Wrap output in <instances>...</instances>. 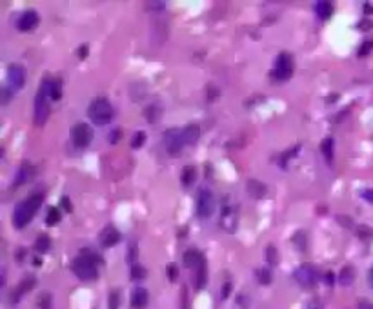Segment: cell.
Wrapping results in <instances>:
<instances>
[{"label":"cell","mask_w":373,"mask_h":309,"mask_svg":"<svg viewBox=\"0 0 373 309\" xmlns=\"http://www.w3.org/2000/svg\"><path fill=\"white\" fill-rule=\"evenodd\" d=\"M35 249L38 253H45V251L50 249V236L48 235H40L36 238V244H35Z\"/></svg>","instance_id":"4316f807"},{"label":"cell","mask_w":373,"mask_h":309,"mask_svg":"<svg viewBox=\"0 0 373 309\" xmlns=\"http://www.w3.org/2000/svg\"><path fill=\"white\" fill-rule=\"evenodd\" d=\"M50 98H51L50 80H44L35 98V124L36 126H44L48 117H50Z\"/></svg>","instance_id":"3957f363"},{"label":"cell","mask_w":373,"mask_h":309,"mask_svg":"<svg viewBox=\"0 0 373 309\" xmlns=\"http://www.w3.org/2000/svg\"><path fill=\"white\" fill-rule=\"evenodd\" d=\"M40 205H42V195H40V193H35V195H31L29 198L24 200V202H20V204H18L17 208H15V211H13L15 227H18V229L26 227L27 224H29L33 218H35L36 211L40 209Z\"/></svg>","instance_id":"6da1fadb"},{"label":"cell","mask_w":373,"mask_h":309,"mask_svg":"<svg viewBox=\"0 0 373 309\" xmlns=\"http://www.w3.org/2000/svg\"><path fill=\"white\" fill-rule=\"evenodd\" d=\"M8 82L13 89H22L26 84V69L20 64H11L8 68Z\"/></svg>","instance_id":"8fae6325"},{"label":"cell","mask_w":373,"mask_h":309,"mask_svg":"<svg viewBox=\"0 0 373 309\" xmlns=\"http://www.w3.org/2000/svg\"><path fill=\"white\" fill-rule=\"evenodd\" d=\"M71 269H73V273L84 282L95 280V278L99 277V266H97L93 260L87 259V256H84V254H78L77 259L73 260Z\"/></svg>","instance_id":"277c9868"},{"label":"cell","mask_w":373,"mask_h":309,"mask_svg":"<svg viewBox=\"0 0 373 309\" xmlns=\"http://www.w3.org/2000/svg\"><path fill=\"white\" fill-rule=\"evenodd\" d=\"M304 309H324V307H322V304H320L317 298H313V300H309L308 304H306Z\"/></svg>","instance_id":"f35d334b"},{"label":"cell","mask_w":373,"mask_h":309,"mask_svg":"<svg viewBox=\"0 0 373 309\" xmlns=\"http://www.w3.org/2000/svg\"><path fill=\"white\" fill-rule=\"evenodd\" d=\"M359 27L360 29H371V22H369V20H362Z\"/></svg>","instance_id":"ee69618b"},{"label":"cell","mask_w":373,"mask_h":309,"mask_svg":"<svg viewBox=\"0 0 373 309\" xmlns=\"http://www.w3.org/2000/svg\"><path fill=\"white\" fill-rule=\"evenodd\" d=\"M136 260V244L129 245V251H127V262H135Z\"/></svg>","instance_id":"d590c367"},{"label":"cell","mask_w":373,"mask_h":309,"mask_svg":"<svg viewBox=\"0 0 373 309\" xmlns=\"http://www.w3.org/2000/svg\"><path fill=\"white\" fill-rule=\"evenodd\" d=\"M38 24H40V17H38V13L33 11V9H27V11H24V13L18 17L17 29L18 31H22V33H29V31H33V29H36Z\"/></svg>","instance_id":"30bf717a"},{"label":"cell","mask_w":373,"mask_h":309,"mask_svg":"<svg viewBox=\"0 0 373 309\" xmlns=\"http://www.w3.org/2000/svg\"><path fill=\"white\" fill-rule=\"evenodd\" d=\"M45 222L50 226H55V224L60 222V209L59 208H50L48 209V215H45Z\"/></svg>","instance_id":"484cf974"},{"label":"cell","mask_w":373,"mask_h":309,"mask_svg":"<svg viewBox=\"0 0 373 309\" xmlns=\"http://www.w3.org/2000/svg\"><path fill=\"white\" fill-rule=\"evenodd\" d=\"M118 305H120V293H118V291H111V293H109L108 307L109 309H118Z\"/></svg>","instance_id":"f546056e"},{"label":"cell","mask_w":373,"mask_h":309,"mask_svg":"<svg viewBox=\"0 0 373 309\" xmlns=\"http://www.w3.org/2000/svg\"><path fill=\"white\" fill-rule=\"evenodd\" d=\"M360 309H373V307L369 304H362V305H360Z\"/></svg>","instance_id":"bcb514c9"},{"label":"cell","mask_w":373,"mask_h":309,"mask_svg":"<svg viewBox=\"0 0 373 309\" xmlns=\"http://www.w3.org/2000/svg\"><path fill=\"white\" fill-rule=\"evenodd\" d=\"M33 286H35V278H33V277L24 278V280L20 282V284H18L17 291H13V293H11V302H13V304H17L18 300H20V296L26 295L27 291L31 289Z\"/></svg>","instance_id":"9a60e30c"},{"label":"cell","mask_w":373,"mask_h":309,"mask_svg":"<svg viewBox=\"0 0 373 309\" xmlns=\"http://www.w3.org/2000/svg\"><path fill=\"white\" fill-rule=\"evenodd\" d=\"M182 133H184V140H186V144H195L200 136V127L197 126V124H190V126H186L184 129H182Z\"/></svg>","instance_id":"e0dca14e"},{"label":"cell","mask_w":373,"mask_h":309,"mask_svg":"<svg viewBox=\"0 0 373 309\" xmlns=\"http://www.w3.org/2000/svg\"><path fill=\"white\" fill-rule=\"evenodd\" d=\"M168 278H169V282H175L177 280V277H178V268H177V264H168Z\"/></svg>","instance_id":"836d02e7"},{"label":"cell","mask_w":373,"mask_h":309,"mask_svg":"<svg viewBox=\"0 0 373 309\" xmlns=\"http://www.w3.org/2000/svg\"><path fill=\"white\" fill-rule=\"evenodd\" d=\"M369 284H371V287H373V269H371V273H369Z\"/></svg>","instance_id":"7dc6e473"},{"label":"cell","mask_w":373,"mask_h":309,"mask_svg":"<svg viewBox=\"0 0 373 309\" xmlns=\"http://www.w3.org/2000/svg\"><path fill=\"white\" fill-rule=\"evenodd\" d=\"M362 198L368 200V202H371V204H373V189H366V191H364Z\"/></svg>","instance_id":"ab89813d"},{"label":"cell","mask_w":373,"mask_h":309,"mask_svg":"<svg viewBox=\"0 0 373 309\" xmlns=\"http://www.w3.org/2000/svg\"><path fill=\"white\" fill-rule=\"evenodd\" d=\"M320 151L324 153L326 162L332 164V160H333V138H326V140L320 144Z\"/></svg>","instance_id":"7402d4cb"},{"label":"cell","mask_w":373,"mask_h":309,"mask_svg":"<svg viewBox=\"0 0 373 309\" xmlns=\"http://www.w3.org/2000/svg\"><path fill=\"white\" fill-rule=\"evenodd\" d=\"M146 275H148L146 268H142V266H138V264L131 266V271H129V277H131V280H142V278H146Z\"/></svg>","instance_id":"83f0119b"},{"label":"cell","mask_w":373,"mask_h":309,"mask_svg":"<svg viewBox=\"0 0 373 309\" xmlns=\"http://www.w3.org/2000/svg\"><path fill=\"white\" fill-rule=\"evenodd\" d=\"M317 278H318V273L311 264H302L295 271V280L302 287H313L317 284Z\"/></svg>","instance_id":"9c48e42d"},{"label":"cell","mask_w":373,"mask_h":309,"mask_svg":"<svg viewBox=\"0 0 373 309\" xmlns=\"http://www.w3.org/2000/svg\"><path fill=\"white\" fill-rule=\"evenodd\" d=\"M144 140H146V133L144 131H136L135 136L131 138V147H133V149H138V147H142Z\"/></svg>","instance_id":"f1b7e54d"},{"label":"cell","mask_w":373,"mask_h":309,"mask_svg":"<svg viewBox=\"0 0 373 309\" xmlns=\"http://www.w3.org/2000/svg\"><path fill=\"white\" fill-rule=\"evenodd\" d=\"M38 305H40L42 309L51 307V295L50 293H42V295L38 296Z\"/></svg>","instance_id":"1f68e13d"},{"label":"cell","mask_w":373,"mask_h":309,"mask_svg":"<svg viewBox=\"0 0 373 309\" xmlns=\"http://www.w3.org/2000/svg\"><path fill=\"white\" fill-rule=\"evenodd\" d=\"M146 8H159V9H162L164 2H146Z\"/></svg>","instance_id":"b9f144b4"},{"label":"cell","mask_w":373,"mask_h":309,"mask_svg":"<svg viewBox=\"0 0 373 309\" xmlns=\"http://www.w3.org/2000/svg\"><path fill=\"white\" fill-rule=\"evenodd\" d=\"M195 178H197V169L195 168H191V166H188V168H184V171H182V177H180V180H182V184H184V186H191V184H193V182H195Z\"/></svg>","instance_id":"ffe728a7"},{"label":"cell","mask_w":373,"mask_h":309,"mask_svg":"<svg viewBox=\"0 0 373 309\" xmlns=\"http://www.w3.org/2000/svg\"><path fill=\"white\" fill-rule=\"evenodd\" d=\"M215 211V196L209 189H202L197 200V213L200 218H209Z\"/></svg>","instance_id":"52a82bcc"},{"label":"cell","mask_w":373,"mask_h":309,"mask_svg":"<svg viewBox=\"0 0 373 309\" xmlns=\"http://www.w3.org/2000/svg\"><path fill=\"white\" fill-rule=\"evenodd\" d=\"M220 224L226 231H235V226H237V220H235V211L231 208H224L222 209V217H220Z\"/></svg>","instance_id":"2e32d148"},{"label":"cell","mask_w":373,"mask_h":309,"mask_svg":"<svg viewBox=\"0 0 373 309\" xmlns=\"http://www.w3.org/2000/svg\"><path fill=\"white\" fill-rule=\"evenodd\" d=\"M120 136H122V131H120V129H113L111 135H109V142H111V144H117Z\"/></svg>","instance_id":"74e56055"},{"label":"cell","mask_w":373,"mask_h":309,"mask_svg":"<svg viewBox=\"0 0 373 309\" xmlns=\"http://www.w3.org/2000/svg\"><path fill=\"white\" fill-rule=\"evenodd\" d=\"M50 96L51 100L62 98V82L60 80H50Z\"/></svg>","instance_id":"603a6c76"},{"label":"cell","mask_w":373,"mask_h":309,"mask_svg":"<svg viewBox=\"0 0 373 309\" xmlns=\"http://www.w3.org/2000/svg\"><path fill=\"white\" fill-rule=\"evenodd\" d=\"M248 193H250L253 198H262L266 195V186H264L262 182H257V180H250L248 182V186H246Z\"/></svg>","instance_id":"ac0fdd59"},{"label":"cell","mask_w":373,"mask_h":309,"mask_svg":"<svg viewBox=\"0 0 373 309\" xmlns=\"http://www.w3.org/2000/svg\"><path fill=\"white\" fill-rule=\"evenodd\" d=\"M266 254H268V262L271 264V266H275V264L278 262V253H277V249H275V245H268Z\"/></svg>","instance_id":"4dcf8cb0"},{"label":"cell","mask_w":373,"mask_h":309,"mask_svg":"<svg viewBox=\"0 0 373 309\" xmlns=\"http://www.w3.org/2000/svg\"><path fill=\"white\" fill-rule=\"evenodd\" d=\"M206 278H208V273H206V262H202V266L197 269V277H195L197 289H202V287L206 286Z\"/></svg>","instance_id":"cb8c5ba5"},{"label":"cell","mask_w":373,"mask_h":309,"mask_svg":"<svg viewBox=\"0 0 373 309\" xmlns=\"http://www.w3.org/2000/svg\"><path fill=\"white\" fill-rule=\"evenodd\" d=\"M164 145H166V149H168L169 154L180 153V149L186 145L182 129H168V131L164 133Z\"/></svg>","instance_id":"8992f818"},{"label":"cell","mask_w":373,"mask_h":309,"mask_svg":"<svg viewBox=\"0 0 373 309\" xmlns=\"http://www.w3.org/2000/svg\"><path fill=\"white\" fill-rule=\"evenodd\" d=\"M86 55H87V45L82 44L80 47H78V57H80V59H86Z\"/></svg>","instance_id":"60d3db41"},{"label":"cell","mask_w":373,"mask_h":309,"mask_svg":"<svg viewBox=\"0 0 373 309\" xmlns=\"http://www.w3.org/2000/svg\"><path fill=\"white\" fill-rule=\"evenodd\" d=\"M27 177H29V175H27V164H24L20 173H18V178H17V184H15V186H20L24 180H27Z\"/></svg>","instance_id":"e575fe53"},{"label":"cell","mask_w":373,"mask_h":309,"mask_svg":"<svg viewBox=\"0 0 373 309\" xmlns=\"http://www.w3.org/2000/svg\"><path fill=\"white\" fill-rule=\"evenodd\" d=\"M62 205H64V209H66V211H71V204H69L68 196H64V198H62Z\"/></svg>","instance_id":"7bdbcfd3"},{"label":"cell","mask_w":373,"mask_h":309,"mask_svg":"<svg viewBox=\"0 0 373 309\" xmlns=\"http://www.w3.org/2000/svg\"><path fill=\"white\" fill-rule=\"evenodd\" d=\"M100 244L104 245V247H113L118 240H120V233L117 231V227L113 226H106L100 233Z\"/></svg>","instance_id":"7c38bea8"},{"label":"cell","mask_w":373,"mask_h":309,"mask_svg":"<svg viewBox=\"0 0 373 309\" xmlns=\"http://www.w3.org/2000/svg\"><path fill=\"white\" fill-rule=\"evenodd\" d=\"M71 140L77 147L84 149V147H87V145L91 144V140H93V129H91L87 124H82V122L77 124V126L71 129Z\"/></svg>","instance_id":"ba28073f"},{"label":"cell","mask_w":373,"mask_h":309,"mask_svg":"<svg viewBox=\"0 0 373 309\" xmlns=\"http://www.w3.org/2000/svg\"><path fill=\"white\" fill-rule=\"evenodd\" d=\"M255 275H257V280H259L262 286H268V284H271V271H269V269L260 268V269H257V271H255Z\"/></svg>","instance_id":"d4e9b609"},{"label":"cell","mask_w":373,"mask_h":309,"mask_svg":"<svg viewBox=\"0 0 373 309\" xmlns=\"http://www.w3.org/2000/svg\"><path fill=\"white\" fill-rule=\"evenodd\" d=\"M148 300H150V295L144 287H136L131 295V307L133 309H144L148 305Z\"/></svg>","instance_id":"5bb4252c"},{"label":"cell","mask_w":373,"mask_h":309,"mask_svg":"<svg viewBox=\"0 0 373 309\" xmlns=\"http://www.w3.org/2000/svg\"><path fill=\"white\" fill-rule=\"evenodd\" d=\"M80 254H84V256H87V259H89V260H93V262H95L97 266H100V264H102V259H100V256L95 253V251H91V249H82V251H80Z\"/></svg>","instance_id":"d6a6232c"},{"label":"cell","mask_w":373,"mask_h":309,"mask_svg":"<svg viewBox=\"0 0 373 309\" xmlns=\"http://www.w3.org/2000/svg\"><path fill=\"white\" fill-rule=\"evenodd\" d=\"M371 49H373V42H366V44H362V45H360L359 55H360V57H364V55H368Z\"/></svg>","instance_id":"8d00e7d4"},{"label":"cell","mask_w":373,"mask_h":309,"mask_svg":"<svg viewBox=\"0 0 373 309\" xmlns=\"http://www.w3.org/2000/svg\"><path fill=\"white\" fill-rule=\"evenodd\" d=\"M339 280H341L342 286H350L351 282L355 280V269L351 268V266H346V268L341 271V277H339Z\"/></svg>","instance_id":"44dd1931"},{"label":"cell","mask_w":373,"mask_h":309,"mask_svg":"<svg viewBox=\"0 0 373 309\" xmlns=\"http://www.w3.org/2000/svg\"><path fill=\"white\" fill-rule=\"evenodd\" d=\"M293 68H295V60L291 57L290 53H281L275 60V68L271 69L269 73V77L273 78L275 82H284L293 75Z\"/></svg>","instance_id":"5b68a950"},{"label":"cell","mask_w":373,"mask_h":309,"mask_svg":"<svg viewBox=\"0 0 373 309\" xmlns=\"http://www.w3.org/2000/svg\"><path fill=\"white\" fill-rule=\"evenodd\" d=\"M202 262H206V259L202 256L199 249H188L184 253V264H186V268L191 269H199L202 266Z\"/></svg>","instance_id":"4fadbf2b"},{"label":"cell","mask_w":373,"mask_h":309,"mask_svg":"<svg viewBox=\"0 0 373 309\" xmlns=\"http://www.w3.org/2000/svg\"><path fill=\"white\" fill-rule=\"evenodd\" d=\"M315 9H317V15L320 17V20H328L333 13V4L324 0V2H318V4L315 6Z\"/></svg>","instance_id":"d6986e66"},{"label":"cell","mask_w":373,"mask_h":309,"mask_svg":"<svg viewBox=\"0 0 373 309\" xmlns=\"http://www.w3.org/2000/svg\"><path fill=\"white\" fill-rule=\"evenodd\" d=\"M364 11H366V13H373V6L371 4H364Z\"/></svg>","instance_id":"f6af8a7d"},{"label":"cell","mask_w":373,"mask_h":309,"mask_svg":"<svg viewBox=\"0 0 373 309\" xmlns=\"http://www.w3.org/2000/svg\"><path fill=\"white\" fill-rule=\"evenodd\" d=\"M87 115H89V120L95 126H106V124H109L113 120L115 109L106 98H97L91 102L89 109H87Z\"/></svg>","instance_id":"7a4b0ae2"}]
</instances>
